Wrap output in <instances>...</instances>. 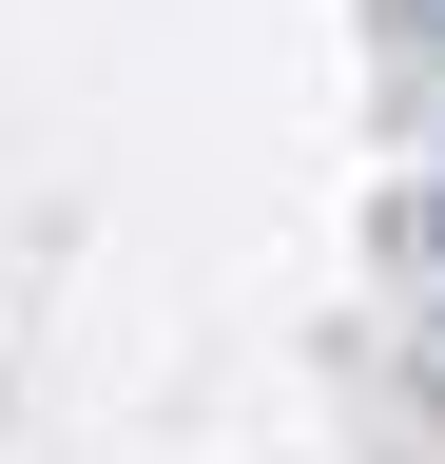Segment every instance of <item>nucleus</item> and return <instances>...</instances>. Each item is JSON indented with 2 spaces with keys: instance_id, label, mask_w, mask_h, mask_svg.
I'll return each instance as SVG.
<instances>
[{
  "instance_id": "f257e3e1",
  "label": "nucleus",
  "mask_w": 445,
  "mask_h": 464,
  "mask_svg": "<svg viewBox=\"0 0 445 464\" xmlns=\"http://www.w3.org/2000/svg\"><path fill=\"white\" fill-rule=\"evenodd\" d=\"M426 20H445V0H426Z\"/></svg>"
}]
</instances>
